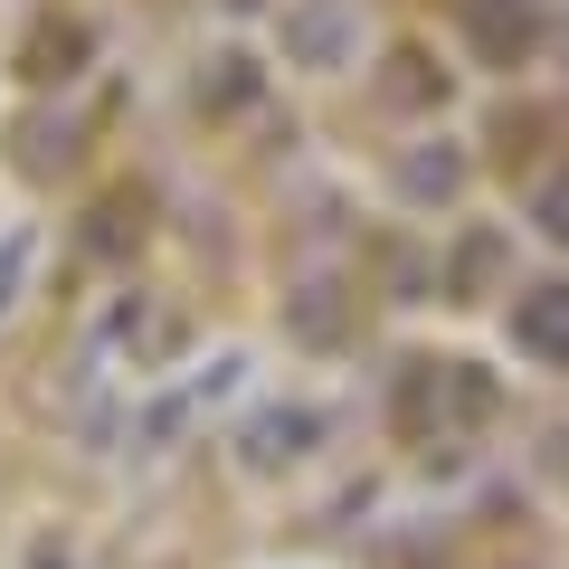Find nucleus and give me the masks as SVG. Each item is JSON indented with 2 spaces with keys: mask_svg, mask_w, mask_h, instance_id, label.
<instances>
[{
  "mask_svg": "<svg viewBox=\"0 0 569 569\" xmlns=\"http://www.w3.org/2000/svg\"><path fill=\"white\" fill-rule=\"evenodd\" d=\"M522 342L550 351V361H569V284H550V295H531V305H522Z\"/></svg>",
  "mask_w": 569,
  "mask_h": 569,
  "instance_id": "nucleus-1",
  "label": "nucleus"
},
{
  "mask_svg": "<svg viewBox=\"0 0 569 569\" xmlns=\"http://www.w3.org/2000/svg\"><path fill=\"white\" fill-rule=\"evenodd\" d=\"M541 219H550V238H569V181H560V190L541 200Z\"/></svg>",
  "mask_w": 569,
  "mask_h": 569,
  "instance_id": "nucleus-2",
  "label": "nucleus"
}]
</instances>
